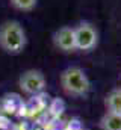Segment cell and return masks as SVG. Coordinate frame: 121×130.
I'll return each instance as SVG.
<instances>
[{
    "instance_id": "1",
    "label": "cell",
    "mask_w": 121,
    "mask_h": 130,
    "mask_svg": "<svg viewBox=\"0 0 121 130\" xmlns=\"http://www.w3.org/2000/svg\"><path fill=\"white\" fill-rule=\"evenodd\" d=\"M27 44L24 27L17 20H8L0 24V48L8 55H20Z\"/></svg>"
},
{
    "instance_id": "2",
    "label": "cell",
    "mask_w": 121,
    "mask_h": 130,
    "mask_svg": "<svg viewBox=\"0 0 121 130\" xmlns=\"http://www.w3.org/2000/svg\"><path fill=\"white\" fill-rule=\"evenodd\" d=\"M60 88L70 97H86L91 91V80L80 67H68L59 76Z\"/></svg>"
},
{
    "instance_id": "3",
    "label": "cell",
    "mask_w": 121,
    "mask_h": 130,
    "mask_svg": "<svg viewBox=\"0 0 121 130\" xmlns=\"http://www.w3.org/2000/svg\"><path fill=\"white\" fill-rule=\"evenodd\" d=\"M73 29H74V39H76V50L88 53L97 47L98 30L91 21H80Z\"/></svg>"
},
{
    "instance_id": "4",
    "label": "cell",
    "mask_w": 121,
    "mask_h": 130,
    "mask_svg": "<svg viewBox=\"0 0 121 130\" xmlns=\"http://www.w3.org/2000/svg\"><path fill=\"white\" fill-rule=\"evenodd\" d=\"M18 86L27 95H38L46 89V77L39 70H26L18 79Z\"/></svg>"
},
{
    "instance_id": "5",
    "label": "cell",
    "mask_w": 121,
    "mask_h": 130,
    "mask_svg": "<svg viewBox=\"0 0 121 130\" xmlns=\"http://www.w3.org/2000/svg\"><path fill=\"white\" fill-rule=\"evenodd\" d=\"M53 45L64 53L76 52V39H74V29L71 26H62L53 33Z\"/></svg>"
},
{
    "instance_id": "6",
    "label": "cell",
    "mask_w": 121,
    "mask_h": 130,
    "mask_svg": "<svg viewBox=\"0 0 121 130\" xmlns=\"http://www.w3.org/2000/svg\"><path fill=\"white\" fill-rule=\"evenodd\" d=\"M104 107H106V112L121 113V88H114L106 94Z\"/></svg>"
},
{
    "instance_id": "7",
    "label": "cell",
    "mask_w": 121,
    "mask_h": 130,
    "mask_svg": "<svg viewBox=\"0 0 121 130\" xmlns=\"http://www.w3.org/2000/svg\"><path fill=\"white\" fill-rule=\"evenodd\" d=\"M98 126L101 130H121V113L104 112Z\"/></svg>"
},
{
    "instance_id": "8",
    "label": "cell",
    "mask_w": 121,
    "mask_h": 130,
    "mask_svg": "<svg viewBox=\"0 0 121 130\" xmlns=\"http://www.w3.org/2000/svg\"><path fill=\"white\" fill-rule=\"evenodd\" d=\"M9 5L21 12H30L36 8L38 0H9Z\"/></svg>"
}]
</instances>
